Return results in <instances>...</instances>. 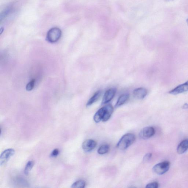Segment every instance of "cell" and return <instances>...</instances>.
Segmentation results:
<instances>
[{
  "mask_svg": "<svg viewBox=\"0 0 188 188\" xmlns=\"http://www.w3.org/2000/svg\"><path fill=\"white\" fill-rule=\"evenodd\" d=\"M114 111V108L111 105H108L101 108L97 111L93 117L96 123L101 121L106 122L109 120Z\"/></svg>",
  "mask_w": 188,
  "mask_h": 188,
  "instance_id": "obj_1",
  "label": "cell"
},
{
  "mask_svg": "<svg viewBox=\"0 0 188 188\" xmlns=\"http://www.w3.org/2000/svg\"><path fill=\"white\" fill-rule=\"evenodd\" d=\"M135 136L132 133H128L121 137L117 143V147L121 150H124L131 146L135 140Z\"/></svg>",
  "mask_w": 188,
  "mask_h": 188,
  "instance_id": "obj_2",
  "label": "cell"
},
{
  "mask_svg": "<svg viewBox=\"0 0 188 188\" xmlns=\"http://www.w3.org/2000/svg\"><path fill=\"white\" fill-rule=\"evenodd\" d=\"M61 30L57 28H53L49 31L47 34L46 38L49 42L55 43L61 38Z\"/></svg>",
  "mask_w": 188,
  "mask_h": 188,
  "instance_id": "obj_3",
  "label": "cell"
},
{
  "mask_svg": "<svg viewBox=\"0 0 188 188\" xmlns=\"http://www.w3.org/2000/svg\"><path fill=\"white\" fill-rule=\"evenodd\" d=\"M170 163L168 161H164L155 165L153 171L159 175H162L166 173L170 168Z\"/></svg>",
  "mask_w": 188,
  "mask_h": 188,
  "instance_id": "obj_4",
  "label": "cell"
},
{
  "mask_svg": "<svg viewBox=\"0 0 188 188\" xmlns=\"http://www.w3.org/2000/svg\"><path fill=\"white\" fill-rule=\"evenodd\" d=\"M15 151L14 149H9L4 151L1 153L0 156V165L1 166L6 163L9 159L15 154Z\"/></svg>",
  "mask_w": 188,
  "mask_h": 188,
  "instance_id": "obj_5",
  "label": "cell"
},
{
  "mask_svg": "<svg viewBox=\"0 0 188 188\" xmlns=\"http://www.w3.org/2000/svg\"><path fill=\"white\" fill-rule=\"evenodd\" d=\"M155 130L154 128L151 126H147L142 129L140 132L139 136L143 139H147L154 135Z\"/></svg>",
  "mask_w": 188,
  "mask_h": 188,
  "instance_id": "obj_6",
  "label": "cell"
},
{
  "mask_svg": "<svg viewBox=\"0 0 188 188\" xmlns=\"http://www.w3.org/2000/svg\"><path fill=\"white\" fill-rule=\"evenodd\" d=\"M116 91L115 88H112L107 90L102 98V105H105L110 102L115 96Z\"/></svg>",
  "mask_w": 188,
  "mask_h": 188,
  "instance_id": "obj_7",
  "label": "cell"
},
{
  "mask_svg": "<svg viewBox=\"0 0 188 188\" xmlns=\"http://www.w3.org/2000/svg\"><path fill=\"white\" fill-rule=\"evenodd\" d=\"M187 91H188V81L185 83L178 85L176 87L174 88L169 92V93L173 95H177Z\"/></svg>",
  "mask_w": 188,
  "mask_h": 188,
  "instance_id": "obj_8",
  "label": "cell"
},
{
  "mask_svg": "<svg viewBox=\"0 0 188 188\" xmlns=\"http://www.w3.org/2000/svg\"><path fill=\"white\" fill-rule=\"evenodd\" d=\"M97 143L95 141L92 139H88L82 143V148L85 151L89 152L95 149Z\"/></svg>",
  "mask_w": 188,
  "mask_h": 188,
  "instance_id": "obj_9",
  "label": "cell"
},
{
  "mask_svg": "<svg viewBox=\"0 0 188 188\" xmlns=\"http://www.w3.org/2000/svg\"><path fill=\"white\" fill-rule=\"evenodd\" d=\"M147 90L142 88H138L134 89L133 92L134 96L138 99H143L147 95Z\"/></svg>",
  "mask_w": 188,
  "mask_h": 188,
  "instance_id": "obj_10",
  "label": "cell"
},
{
  "mask_svg": "<svg viewBox=\"0 0 188 188\" xmlns=\"http://www.w3.org/2000/svg\"><path fill=\"white\" fill-rule=\"evenodd\" d=\"M188 149V139H185L180 143L177 148V152L178 154H182Z\"/></svg>",
  "mask_w": 188,
  "mask_h": 188,
  "instance_id": "obj_11",
  "label": "cell"
},
{
  "mask_svg": "<svg viewBox=\"0 0 188 188\" xmlns=\"http://www.w3.org/2000/svg\"><path fill=\"white\" fill-rule=\"evenodd\" d=\"M102 92L100 90H98L94 93V95L89 99L86 104V107L91 106L94 102H96L100 97Z\"/></svg>",
  "mask_w": 188,
  "mask_h": 188,
  "instance_id": "obj_12",
  "label": "cell"
},
{
  "mask_svg": "<svg viewBox=\"0 0 188 188\" xmlns=\"http://www.w3.org/2000/svg\"><path fill=\"white\" fill-rule=\"evenodd\" d=\"M129 95L128 94H124L121 95L119 97L118 100L115 105V107L121 106L125 104L128 100Z\"/></svg>",
  "mask_w": 188,
  "mask_h": 188,
  "instance_id": "obj_13",
  "label": "cell"
},
{
  "mask_svg": "<svg viewBox=\"0 0 188 188\" xmlns=\"http://www.w3.org/2000/svg\"><path fill=\"white\" fill-rule=\"evenodd\" d=\"M110 150V147L109 145H102L100 147L99 149L97 150V153L98 154L101 155L106 154Z\"/></svg>",
  "mask_w": 188,
  "mask_h": 188,
  "instance_id": "obj_14",
  "label": "cell"
},
{
  "mask_svg": "<svg viewBox=\"0 0 188 188\" xmlns=\"http://www.w3.org/2000/svg\"><path fill=\"white\" fill-rule=\"evenodd\" d=\"M34 165V161H30L28 162L26 165L24 169V173L26 175H28L29 174V172L33 168Z\"/></svg>",
  "mask_w": 188,
  "mask_h": 188,
  "instance_id": "obj_15",
  "label": "cell"
},
{
  "mask_svg": "<svg viewBox=\"0 0 188 188\" xmlns=\"http://www.w3.org/2000/svg\"><path fill=\"white\" fill-rule=\"evenodd\" d=\"M86 183L83 180H79L74 182L72 185L71 187L74 188H83L85 187Z\"/></svg>",
  "mask_w": 188,
  "mask_h": 188,
  "instance_id": "obj_16",
  "label": "cell"
},
{
  "mask_svg": "<svg viewBox=\"0 0 188 188\" xmlns=\"http://www.w3.org/2000/svg\"><path fill=\"white\" fill-rule=\"evenodd\" d=\"M35 80V79L32 80L30 82H29L26 85V89L27 91H31L34 88Z\"/></svg>",
  "mask_w": 188,
  "mask_h": 188,
  "instance_id": "obj_17",
  "label": "cell"
},
{
  "mask_svg": "<svg viewBox=\"0 0 188 188\" xmlns=\"http://www.w3.org/2000/svg\"><path fill=\"white\" fill-rule=\"evenodd\" d=\"M159 187V184L157 182L151 183L146 185L147 188H158Z\"/></svg>",
  "mask_w": 188,
  "mask_h": 188,
  "instance_id": "obj_18",
  "label": "cell"
},
{
  "mask_svg": "<svg viewBox=\"0 0 188 188\" xmlns=\"http://www.w3.org/2000/svg\"><path fill=\"white\" fill-rule=\"evenodd\" d=\"M59 151L58 149H55L52 151L50 156L52 157H56L59 154Z\"/></svg>",
  "mask_w": 188,
  "mask_h": 188,
  "instance_id": "obj_19",
  "label": "cell"
},
{
  "mask_svg": "<svg viewBox=\"0 0 188 188\" xmlns=\"http://www.w3.org/2000/svg\"><path fill=\"white\" fill-rule=\"evenodd\" d=\"M152 154L151 153H149L147 154L146 155L144 156L143 158V161L144 162H147V161H149L151 158L152 157Z\"/></svg>",
  "mask_w": 188,
  "mask_h": 188,
  "instance_id": "obj_20",
  "label": "cell"
},
{
  "mask_svg": "<svg viewBox=\"0 0 188 188\" xmlns=\"http://www.w3.org/2000/svg\"><path fill=\"white\" fill-rule=\"evenodd\" d=\"M183 109H188V105L187 104H185L183 105Z\"/></svg>",
  "mask_w": 188,
  "mask_h": 188,
  "instance_id": "obj_21",
  "label": "cell"
},
{
  "mask_svg": "<svg viewBox=\"0 0 188 188\" xmlns=\"http://www.w3.org/2000/svg\"><path fill=\"white\" fill-rule=\"evenodd\" d=\"M187 23L188 25V18L187 19Z\"/></svg>",
  "mask_w": 188,
  "mask_h": 188,
  "instance_id": "obj_22",
  "label": "cell"
}]
</instances>
